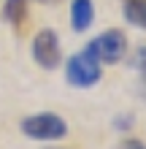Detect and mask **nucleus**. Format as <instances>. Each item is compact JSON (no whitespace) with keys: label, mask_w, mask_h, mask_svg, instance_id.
<instances>
[{"label":"nucleus","mask_w":146,"mask_h":149,"mask_svg":"<svg viewBox=\"0 0 146 149\" xmlns=\"http://www.w3.org/2000/svg\"><path fill=\"white\" fill-rule=\"evenodd\" d=\"M138 57H141V60H138V65H141L143 71H146V46H143V49L138 52Z\"/></svg>","instance_id":"1a4fd4ad"},{"label":"nucleus","mask_w":146,"mask_h":149,"mask_svg":"<svg viewBox=\"0 0 146 149\" xmlns=\"http://www.w3.org/2000/svg\"><path fill=\"white\" fill-rule=\"evenodd\" d=\"M33 57H35V63L41 68H46V71L60 65L62 52H60V38H57L54 30H41L35 36V41H33Z\"/></svg>","instance_id":"20e7f679"},{"label":"nucleus","mask_w":146,"mask_h":149,"mask_svg":"<svg viewBox=\"0 0 146 149\" xmlns=\"http://www.w3.org/2000/svg\"><path fill=\"white\" fill-rule=\"evenodd\" d=\"M127 3H133V0H127Z\"/></svg>","instance_id":"f8f14e48"},{"label":"nucleus","mask_w":146,"mask_h":149,"mask_svg":"<svg viewBox=\"0 0 146 149\" xmlns=\"http://www.w3.org/2000/svg\"><path fill=\"white\" fill-rule=\"evenodd\" d=\"M65 76H68V81L73 87H92L100 79V63L89 52H79V54H73L68 60Z\"/></svg>","instance_id":"7ed1b4c3"},{"label":"nucleus","mask_w":146,"mask_h":149,"mask_svg":"<svg viewBox=\"0 0 146 149\" xmlns=\"http://www.w3.org/2000/svg\"><path fill=\"white\" fill-rule=\"evenodd\" d=\"M92 19H95V6H92V0H73L71 3V24L73 30H87Z\"/></svg>","instance_id":"39448f33"},{"label":"nucleus","mask_w":146,"mask_h":149,"mask_svg":"<svg viewBox=\"0 0 146 149\" xmlns=\"http://www.w3.org/2000/svg\"><path fill=\"white\" fill-rule=\"evenodd\" d=\"M22 133L35 138V141H57V138H65L68 127L60 114H51V111H44V114H33L22 122Z\"/></svg>","instance_id":"f257e3e1"},{"label":"nucleus","mask_w":146,"mask_h":149,"mask_svg":"<svg viewBox=\"0 0 146 149\" xmlns=\"http://www.w3.org/2000/svg\"><path fill=\"white\" fill-rule=\"evenodd\" d=\"M84 52H89L98 63H119L127 52V38L119 30H108L103 36H98Z\"/></svg>","instance_id":"f03ea898"},{"label":"nucleus","mask_w":146,"mask_h":149,"mask_svg":"<svg viewBox=\"0 0 146 149\" xmlns=\"http://www.w3.org/2000/svg\"><path fill=\"white\" fill-rule=\"evenodd\" d=\"M119 149H146L141 141H135V138H127V141H122L119 144Z\"/></svg>","instance_id":"6e6552de"},{"label":"nucleus","mask_w":146,"mask_h":149,"mask_svg":"<svg viewBox=\"0 0 146 149\" xmlns=\"http://www.w3.org/2000/svg\"><path fill=\"white\" fill-rule=\"evenodd\" d=\"M41 3H57V0H41Z\"/></svg>","instance_id":"9d476101"},{"label":"nucleus","mask_w":146,"mask_h":149,"mask_svg":"<svg viewBox=\"0 0 146 149\" xmlns=\"http://www.w3.org/2000/svg\"><path fill=\"white\" fill-rule=\"evenodd\" d=\"M46 149H60V146H46Z\"/></svg>","instance_id":"9b49d317"},{"label":"nucleus","mask_w":146,"mask_h":149,"mask_svg":"<svg viewBox=\"0 0 146 149\" xmlns=\"http://www.w3.org/2000/svg\"><path fill=\"white\" fill-rule=\"evenodd\" d=\"M24 16H27V0H6V19L11 24L19 27Z\"/></svg>","instance_id":"423d86ee"},{"label":"nucleus","mask_w":146,"mask_h":149,"mask_svg":"<svg viewBox=\"0 0 146 149\" xmlns=\"http://www.w3.org/2000/svg\"><path fill=\"white\" fill-rule=\"evenodd\" d=\"M127 22L138 24V27H146V0H133V3H127Z\"/></svg>","instance_id":"0eeeda50"}]
</instances>
